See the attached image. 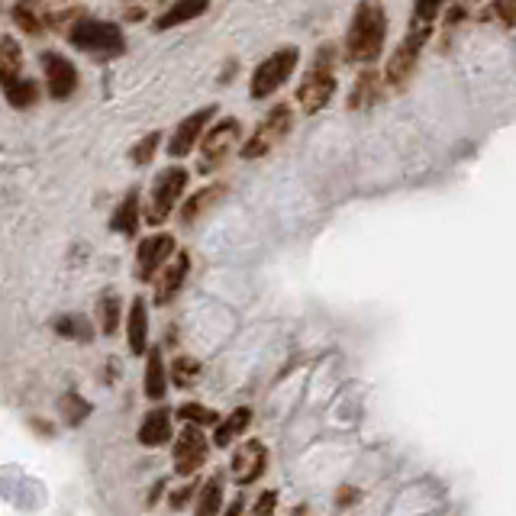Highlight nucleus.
Listing matches in <instances>:
<instances>
[{
    "label": "nucleus",
    "instance_id": "1",
    "mask_svg": "<svg viewBox=\"0 0 516 516\" xmlns=\"http://www.w3.org/2000/svg\"><path fill=\"white\" fill-rule=\"evenodd\" d=\"M387 36V13L381 4H358L352 13L349 33H346V55L349 62L371 65L381 59Z\"/></svg>",
    "mask_w": 516,
    "mask_h": 516
},
{
    "label": "nucleus",
    "instance_id": "2",
    "mask_svg": "<svg viewBox=\"0 0 516 516\" xmlns=\"http://www.w3.org/2000/svg\"><path fill=\"white\" fill-rule=\"evenodd\" d=\"M333 94H336V46L326 42V46H320L317 59H313L304 81H300L297 104L307 113H320L329 100H333Z\"/></svg>",
    "mask_w": 516,
    "mask_h": 516
},
{
    "label": "nucleus",
    "instance_id": "3",
    "mask_svg": "<svg viewBox=\"0 0 516 516\" xmlns=\"http://www.w3.org/2000/svg\"><path fill=\"white\" fill-rule=\"evenodd\" d=\"M429 36H433V26L410 20V33L400 39V46L391 52V59H387V65H384V88H394V91L407 88L413 71H417V65H420V55H423V46H426Z\"/></svg>",
    "mask_w": 516,
    "mask_h": 516
},
{
    "label": "nucleus",
    "instance_id": "4",
    "mask_svg": "<svg viewBox=\"0 0 516 516\" xmlns=\"http://www.w3.org/2000/svg\"><path fill=\"white\" fill-rule=\"evenodd\" d=\"M68 42L81 52L104 55V59H120L126 52V39L117 23H100L91 17H81L78 23L68 26Z\"/></svg>",
    "mask_w": 516,
    "mask_h": 516
},
{
    "label": "nucleus",
    "instance_id": "5",
    "mask_svg": "<svg viewBox=\"0 0 516 516\" xmlns=\"http://www.w3.org/2000/svg\"><path fill=\"white\" fill-rule=\"evenodd\" d=\"M188 168L184 165H168L159 171V178L152 181V194H149V210H146V223L149 226H162L168 217L175 213L178 200L188 188Z\"/></svg>",
    "mask_w": 516,
    "mask_h": 516
},
{
    "label": "nucleus",
    "instance_id": "6",
    "mask_svg": "<svg viewBox=\"0 0 516 516\" xmlns=\"http://www.w3.org/2000/svg\"><path fill=\"white\" fill-rule=\"evenodd\" d=\"M242 139V123L236 117H226L220 123H213L207 129V136L200 139V162H197V171L200 175H213V171H220L233 149L239 146Z\"/></svg>",
    "mask_w": 516,
    "mask_h": 516
},
{
    "label": "nucleus",
    "instance_id": "7",
    "mask_svg": "<svg viewBox=\"0 0 516 516\" xmlns=\"http://www.w3.org/2000/svg\"><path fill=\"white\" fill-rule=\"evenodd\" d=\"M300 62V49L297 46H284L278 52H271L268 59L252 71V84H249V97L252 100H268L275 91H281L288 78L294 75V68Z\"/></svg>",
    "mask_w": 516,
    "mask_h": 516
},
{
    "label": "nucleus",
    "instance_id": "8",
    "mask_svg": "<svg viewBox=\"0 0 516 516\" xmlns=\"http://www.w3.org/2000/svg\"><path fill=\"white\" fill-rule=\"evenodd\" d=\"M291 126H294V110L288 104H275L268 110V117L262 120V126L255 129V136L242 146L239 159H246V162L262 159V155H268L284 136L291 133Z\"/></svg>",
    "mask_w": 516,
    "mask_h": 516
},
{
    "label": "nucleus",
    "instance_id": "9",
    "mask_svg": "<svg viewBox=\"0 0 516 516\" xmlns=\"http://www.w3.org/2000/svg\"><path fill=\"white\" fill-rule=\"evenodd\" d=\"M217 113H220L217 104H207L204 110H197V113H191V117H184L175 126L171 139H168V155H171V159H184V155H191V149L207 136V129H210V123H213Z\"/></svg>",
    "mask_w": 516,
    "mask_h": 516
},
{
    "label": "nucleus",
    "instance_id": "10",
    "mask_svg": "<svg viewBox=\"0 0 516 516\" xmlns=\"http://www.w3.org/2000/svg\"><path fill=\"white\" fill-rule=\"evenodd\" d=\"M171 258H175V236L155 233L149 239H142L136 252V278L155 281V275L171 265Z\"/></svg>",
    "mask_w": 516,
    "mask_h": 516
},
{
    "label": "nucleus",
    "instance_id": "11",
    "mask_svg": "<svg viewBox=\"0 0 516 516\" xmlns=\"http://www.w3.org/2000/svg\"><path fill=\"white\" fill-rule=\"evenodd\" d=\"M210 455V442L200 433V426H184L181 436L175 439V471L181 478H191L204 468Z\"/></svg>",
    "mask_w": 516,
    "mask_h": 516
},
{
    "label": "nucleus",
    "instance_id": "12",
    "mask_svg": "<svg viewBox=\"0 0 516 516\" xmlns=\"http://www.w3.org/2000/svg\"><path fill=\"white\" fill-rule=\"evenodd\" d=\"M42 75H46V88L52 100H68L78 91V68L71 65L59 52H42L39 55Z\"/></svg>",
    "mask_w": 516,
    "mask_h": 516
},
{
    "label": "nucleus",
    "instance_id": "13",
    "mask_svg": "<svg viewBox=\"0 0 516 516\" xmlns=\"http://www.w3.org/2000/svg\"><path fill=\"white\" fill-rule=\"evenodd\" d=\"M229 465H233V481L239 487L258 484V478H262L265 468H268V449L258 439H246L233 452V462H229Z\"/></svg>",
    "mask_w": 516,
    "mask_h": 516
},
{
    "label": "nucleus",
    "instance_id": "14",
    "mask_svg": "<svg viewBox=\"0 0 516 516\" xmlns=\"http://www.w3.org/2000/svg\"><path fill=\"white\" fill-rule=\"evenodd\" d=\"M126 342L133 355H149V310L146 297H133L126 313Z\"/></svg>",
    "mask_w": 516,
    "mask_h": 516
},
{
    "label": "nucleus",
    "instance_id": "15",
    "mask_svg": "<svg viewBox=\"0 0 516 516\" xmlns=\"http://www.w3.org/2000/svg\"><path fill=\"white\" fill-rule=\"evenodd\" d=\"M188 271H191V255L188 252H181V255L171 258V265L162 271V278L155 281V284H159V288H155V304H168V300L184 288V281H188Z\"/></svg>",
    "mask_w": 516,
    "mask_h": 516
},
{
    "label": "nucleus",
    "instance_id": "16",
    "mask_svg": "<svg viewBox=\"0 0 516 516\" xmlns=\"http://www.w3.org/2000/svg\"><path fill=\"white\" fill-rule=\"evenodd\" d=\"M139 442L146 449H162L171 442V410L168 407H155L146 413V420L139 426Z\"/></svg>",
    "mask_w": 516,
    "mask_h": 516
},
{
    "label": "nucleus",
    "instance_id": "17",
    "mask_svg": "<svg viewBox=\"0 0 516 516\" xmlns=\"http://www.w3.org/2000/svg\"><path fill=\"white\" fill-rule=\"evenodd\" d=\"M381 91H384V75H378V71H362L358 81H355L352 94H349V110L371 107L381 97Z\"/></svg>",
    "mask_w": 516,
    "mask_h": 516
},
{
    "label": "nucleus",
    "instance_id": "18",
    "mask_svg": "<svg viewBox=\"0 0 516 516\" xmlns=\"http://www.w3.org/2000/svg\"><path fill=\"white\" fill-rule=\"evenodd\" d=\"M110 229L120 236H136L139 229V191L129 188V194H123L117 213L110 217Z\"/></svg>",
    "mask_w": 516,
    "mask_h": 516
},
{
    "label": "nucleus",
    "instance_id": "19",
    "mask_svg": "<svg viewBox=\"0 0 516 516\" xmlns=\"http://www.w3.org/2000/svg\"><path fill=\"white\" fill-rule=\"evenodd\" d=\"M23 81V55H20V46L13 36H4L0 39V84L10 88V84Z\"/></svg>",
    "mask_w": 516,
    "mask_h": 516
},
{
    "label": "nucleus",
    "instance_id": "20",
    "mask_svg": "<svg viewBox=\"0 0 516 516\" xmlns=\"http://www.w3.org/2000/svg\"><path fill=\"white\" fill-rule=\"evenodd\" d=\"M226 197V184H207L204 191H197L188 204L181 207V223L188 226V223H194L200 213H207L210 207H217L220 200Z\"/></svg>",
    "mask_w": 516,
    "mask_h": 516
},
{
    "label": "nucleus",
    "instance_id": "21",
    "mask_svg": "<svg viewBox=\"0 0 516 516\" xmlns=\"http://www.w3.org/2000/svg\"><path fill=\"white\" fill-rule=\"evenodd\" d=\"M252 423V410L249 407H236L229 417L217 426V433H213V446H220V449H229L233 446V439H239L242 433L249 429Z\"/></svg>",
    "mask_w": 516,
    "mask_h": 516
},
{
    "label": "nucleus",
    "instance_id": "22",
    "mask_svg": "<svg viewBox=\"0 0 516 516\" xmlns=\"http://www.w3.org/2000/svg\"><path fill=\"white\" fill-rule=\"evenodd\" d=\"M168 394V371L162 362L159 349H149V362H146V397L149 400H162Z\"/></svg>",
    "mask_w": 516,
    "mask_h": 516
},
{
    "label": "nucleus",
    "instance_id": "23",
    "mask_svg": "<svg viewBox=\"0 0 516 516\" xmlns=\"http://www.w3.org/2000/svg\"><path fill=\"white\" fill-rule=\"evenodd\" d=\"M220 510H223V478L213 475V478H207L204 487H200L194 516H217Z\"/></svg>",
    "mask_w": 516,
    "mask_h": 516
},
{
    "label": "nucleus",
    "instance_id": "24",
    "mask_svg": "<svg viewBox=\"0 0 516 516\" xmlns=\"http://www.w3.org/2000/svg\"><path fill=\"white\" fill-rule=\"evenodd\" d=\"M200 13H207V4H171L162 17H155V30L165 33L171 30V26H181V23H188V20H197Z\"/></svg>",
    "mask_w": 516,
    "mask_h": 516
},
{
    "label": "nucleus",
    "instance_id": "25",
    "mask_svg": "<svg viewBox=\"0 0 516 516\" xmlns=\"http://www.w3.org/2000/svg\"><path fill=\"white\" fill-rule=\"evenodd\" d=\"M59 410H62V417H65V426L75 429V426H81L84 420H88L91 404L78 391H65L62 400H59Z\"/></svg>",
    "mask_w": 516,
    "mask_h": 516
},
{
    "label": "nucleus",
    "instance_id": "26",
    "mask_svg": "<svg viewBox=\"0 0 516 516\" xmlns=\"http://www.w3.org/2000/svg\"><path fill=\"white\" fill-rule=\"evenodd\" d=\"M4 97H7V104L13 110H30L39 100V88H36V81L23 78L17 84H10V88H4Z\"/></svg>",
    "mask_w": 516,
    "mask_h": 516
},
{
    "label": "nucleus",
    "instance_id": "27",
    "mask_svg": "<svg viewBox=\"0 0 516 516\" xmlns=\"http://www.w3.org/2000/svg\"><path fill=\"white\" fill-rule=\"evenodd\" d=\"M55 333L65 336V339H78V342H91L94 339L91 323L84 320V317H78V313H68V317L55 320Z\"/></svg>",
    "mask_w": 516,
    "mask_h": 516
},
{
    "label": "nucleus",
    "instance_id": "28",
    "mask_svg": "<svg viewBox=\"0 0 516 516\" xmlns=\"http://www.w3.org/2000/svg\"><path fill=\"white\" fill-rule=\"evenodd\" d=\"M159 146H162V133L159 129H155V133H149V136H142L133 149H129V159H133V165H149L152 159H155V152H159Z\"/></svg>",
    "mask_w": 516,
    "mask_h": 516
},
{
    "label": "nucleus",
    "instance_id": "29",
    "mask_svg": "<svg viewBox=\"0 0 516 516\" xmlns=\"http://www.w3.org/2000/svg\"><path fill=\"white\" fill-rule=\"evenodd\" d=\"M100 329H104V336H113L120 329V297L117 294H107L100 300Z\"/></svg>",
    "mask_w": 516,
    "mask_h": 516
},
{
    "label": "nucleus",
    "instance_id": "30",
    "mask_svg": "<svg viewBox=\"0 0 516 516\" xmlns=\"http://www.w3.org/2000/svg\"><path fill=\"white\" fill-rule=\"evenodd\" d=\"M178 417L184 420V423H188V426H213V423H223L220 417H217V413H213V410H207V407H200V404H181L178 410Z\"/></svg>",
    "mask_w": 516,
    "mask_h": 516
},
{
    "label": "nucleus",
    "instance_id": "31",
    "mask_svg": "<svg viewBox=\"0 0 516 516\" xmlns=\"http://www.w3.org/2000/svg\"><path fill=\"white\" fill-rule=\"evenodd\" d=\"M197 371H200V365L194 362V358L178 355V358H175V368H171V378H175L181 387H191L194 378H197Z\"/></svg>",
    "mask_w": 516,
    "mask_h": 516
},
{
    "label": "nucleus",
    "instance_id": "32",
    "mask_svg": "<svg viewBox=\"0 0 516 516\" xmlns=\"http://www.w3.org/2000/svg\"><path fill=\"white\" fill-rule=\"evenodd\" d=\"M10 17L17 20V26H20V30H26V33H30V36H39V33H42V23H39V17H36V13H33L30 7L17 4V7L10 10Z\"/></svg>",
    "mask_w": 516,
    "mask_h": 516
},
{
    "label": "nucleus",
    "instance_id": "33",
    "mask_svg": "<svg viewBox=\"0 0 516 516\" xmlns=\"http://www.w3.org/2000/svg\"><path fill=\"white\" fill-rule=\"evenodd\" d=\"M197 491V484L191 481V484H184V487H178V491H171V497H168V507L171 510H184V507H188V500H191V494Z\"/></svg>",
    "mask_w": 516,
    "mask_h": 516
},
{
    "label": "nucleus",
    "instance_id": "34",
    "mask_svg": "<svg viewBox=\"0 0 516 516\" xmlns=\"http://www.w3.org/2000/svg\"><path fill=\"white\" fill-rule=\"evenodd\" d=\"M275 504H278V494L275 491H262L255 500V516H271V513H275Z\"/></svg>",
    "mask_w": 516,
    "mask_h": 516
},
{
    "label": "nucleus",
    "instance_id": "35",
    "mask_svg": "<svg viewBox=\"0 0 516 516\" xmlns=\"http://www.w3.org/2000/svg\"><path fill=\"white\" fill-rule=\"evenodd\" d=\"M487 13H494V17L504 20V26H516V4H494Z\"/></svg>",
    "mask_w": 516,
    "mask_h": 516
},
{
    "label": "nucleus",
    "instance_id": "36",
    "mask_svg": "<svg viewBox=\"0 0 516 516\" xmlns=\"http://www.w3.org/2000/svg\"><path fill=\"white\" fill-rule=\"evenodd\" d=\"M355 500H358V491H355V487H342L339 497H336V504H339V507H349V504H355Z\"/></svg>",
    "mask_w": 516,
    "mask_h": 516
},
{
    "label": "nucleus",
    "instance_id": "37",
    "mask_svg": "<svg viewBox=\"0 0 516 516\" xmlns=\"http://www.w3.org/2000/svg\"><path fill=\"white\" fill-rule=\"evenodd\" d=\"M242 507H246V500H242V497H236L233 504H229V507L223 510V516H242Z\"/></svg>",
    "mask_w": 516,
    "mask_h": 516
}]
</instances>
